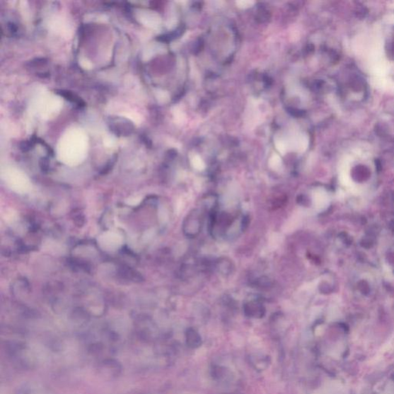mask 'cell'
<instances>
[{
    "label": "cell",
    "instance_id": "1",
    "mask_svg": "<svg viewBox=\"0 0 394 394\" xmlns=\"http://www.w3.org/2000/svg\"><path fill=\"white\" fill-rule=\"evenodd\" d=\"M330 203L328 192L325 190H320L315 195V204L319 209L326 208Z\"/></svg>",
    "mask_w": 394,
    "mask_h": 394
},
{
    "label": "cell",
    "instance_id": "2",
    "mask_svg": "<svg viewBox=\"0 0 394 394\" xmlns=\"http://www.w3.org/2000/svg\"><path fill=\"white\" fill-rule=\"evenodd\" d=\"M60 93H60L61 95L64 96V98H66L67 100H69L70 101H72V102H74L75 103H77V104H81V103L83 104V103L81 101V99H79L77 98V96H76L75 95H74L72 93H70L69 92L60 91Z\"/></svg>",
    "mask_w": 394,
    "mask_h": 394
},
{
    "label": "cell",
    "instance_id": "3",
    "mask_svg": "<svg viewBox=\"0 0 394 394\" xmlns=\"http://www.w3.org/2000/svg\"><path fill=\"white\" fill-rule=\"evenodd\" d=\"M192 164L197 170H203L204 168V163L199 156H196L192 160Z\"/></svg>",
    "mask_w": 394,
    "mask_h": 394
},
{
    "label": "cell",
    "instance_id": "4",
    "mask_svg": "<svg viewBox=\"0 0 394 394\" xmlns=\"http://www.w3.org/2000/svg\"><path fill=\"white\" fill-rule=\"evenodd\" d=\"M74 223L79 226H82L85 222L84 216L82 214V213H78V214L74 213Z\"/></svg>",
    "mask_w": 394,
    "mask_h": 394
},
{
    "label": "cell",
    "instance_id": "5",
    "mask_svg": "<svg viewBox=\"0 0 394 394\" xmlns=\"http://www.w3.org/2000/svg\"><path fill=\"white\" fill-rule=\"evenodd\" d=\"M255 4V2L253 1H245V0H242V1L236 2V6H238L241 8H248L252 7Z\"/></svg>",
    "mask_w": 394,
    "mask_h": 394
},
{
    "label": "cell",
    "instance_id": "6",
    "mask_svg": "<svg viewBox=\"0 0 394 394\" xmlns=\"http://www.w3.org/2000/svg\"><path fill=\"white\" fill-rule=\"evenodd\" d=\"M270 163L271 166H273V168H277V166L282 164V160H280L277 155H274L272 158L270 159Z\"/></svg>",
    "mask_w": 394,
    "mask_h": 394
}]
</instances>
